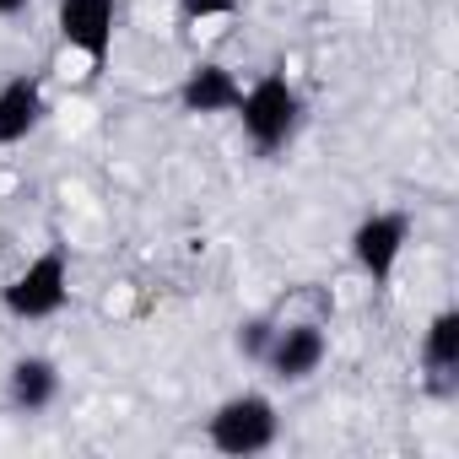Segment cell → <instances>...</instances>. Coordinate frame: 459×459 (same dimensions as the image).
I'll use <instances>...</instances> for the list:
<instances>
[{
	"instance_id": "obj_1",
	"label": "cell",
	"mask_w": 459,
	"mask_h": 459,
	"mask_svg": "<svg viewBox=\"0 0 459 459\" xmlns=\"http://www.w3.org/2000/svg\"><path fill=\"white\" fill-rule=\"evenodd\" d=\"M211 443L221 454H260V448H271L276 443V405L265 394H238V400L216 405Z\"/></svg>"
},
{
	"instance_id": "obj_2",
	"label": "cell",
	"mask_w": 459,
	"mask_h": 459,
	"mask_svg": "<svg viewBox=\"0 0 459 459\" xmlns=\"http://www.w3.org/2000/svg\"><path fill=\"white\" fill-rule=\"evenodd\" d=\"M238 108H244V130L255 135V146H265V152H276L292 130H298V92L281 82V76H265L249 98H238Z\"/></svg>"
},
{
	"instance_id": "obj_3",
	"label": "cell",
	"mask_w": 459,
	"mask_h": 459,
	"mask_svg": "<svg viewBox=\"0 0 459 459\" xmlns=\"http://www.w3.org/2000/svg\"><path fill=\"white\" fill-rule=\"evenodd\" d=\"M65 255L60 249H49V255H39L12 287H6V308L17 314V319H44V314H55L60 303H65Z\"/></svg>"
},
{
	"instance_id": "obj_4",
	"label": "cell",
	"mask_w": 459,
	"mask_h": 459,
	"mask_svg": "<svg viewBox=\"0 0 459 459\" xmlns=\"http://www.w3.org/2000/svg\"><path fill=\"white\" fill-rule=\"evenodd\" d=\"M60 33L92 65H103L114 44V0H60Z\"/></svg>"
},
{
	"instance_id": "obj_5",
	"label": "cell",
	"mask_w": 459,
	"mask_h": 459,
	"mask_svg": "<svg viewBox=\"0 0 459 459\" xmlns=\"http://www.w3.org/2000/svg\"><path fill=\"white\" fill-rule=\"evenodd\" d=\"M260 357L271 362L276 378H308L325 362V335L314 325H287V330H271V341H265Z\"/></svg>"
},
{
	"instance_id": "obj_6",
	"label": "cell",
	"mask_w": 459,
	"mask_h": 459,
	"mask_svg": "<svg viewBox=\"0 0 459 459\" xmlns=\"http://www.w3.org/2000/svg\"><path fill=\"white\" fill-rule=\"evenodd\" d=\"M400 249H405V216H368L357 227V238H351V255L373 281H389Z\"/></svg>"
},
{
	"instance_id": "obj_7",
	"label": "cell",
	"mask_w": 459,
	"mask_h": 459,
	"mask_svg": "<svg viewBox=\"0 0 459 459\" xmlns=\"http://www.w3.org/2000/svg\"><path fill=\"white\" fill-rule=\"evenodd\" d=\"M39 114H44V87H39V76L6 82V87H0V146L22 141V135L39 125Z\"/></svg>"
},
{
	"instance_id": "obj_8",
	"label": "cell",
	"mask_w": 459,
	"mask_h": 459,
	"mask_svg": "<svg viewBox=\"0 0 459 459\" xmlns=\"http://www.w3.org/2000/svg\"><path fill=\"white\" fill-rule=\"evenodd\" d=\"M238 82L227 76L221 65H195L184 82V108L189 114H221V108H238Z\"/></svg>"
},
{
	"instance_id": "obj_9",
	"label": "cell",
	"mask_w": 459,
	"mask_h": 459,
	"mask_svg": "<svg viewBox=\"0 0 459 459\" xmlns=\"http://www.w3.org/2000/svg\"><path fill=\"white\" fill-rule=\"evenodd\" d=\"M55 394H60V373H55V362H44V357H22V362L12 368V405H17V411H44Z\"/></svg>"
},
{
	"instance_id": "obj_10",
	"label": "cell",
	"mask_w": 459,
	"mask_h": 459,
	"mask_svg": "<svg viewBox=\"0 0 459 459\" xmlns=\"http://www.w3.org/2000/svg\"><path fill=\"white\" fill-rule=\"evenodd\" d=\"M421 357H427V368H432L437 378H448V373L459 368V314H437V319H432Z\"/></svg>"
},
{
	"instance_id": "obj_11",
	"label": "cell",
	"mask_w": 459,
	"mask_h": 459,
	"mask_svg": "<svg viewBox=\"0 0 459 459\" xmlns=\"http://www.w3.org/2000/svg\"><path fill=\"white\" fill-rule=\"evenodd\" d=\"M178 6L189 12V17H227L238 6V0H178Z\"/></svg>"
},
{
	"instance_id": "obj_12",
	"label": "cell",
	"mask_w": 459,
	"mask_h": 459,
	"mask_svg": "<svg viewBox=\"0 0 459 459\" xmlns=\"http://www.w3.org/2000/svg\"><path fill=\"white\" fill-rule=\"evenodd\" d=\"M28 0H0V17H12V12H22Z\"/></svg>"
}]
</instances>
